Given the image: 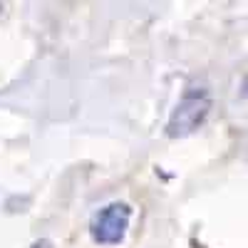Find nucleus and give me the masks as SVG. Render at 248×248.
<instances>
[{
    "instance_id": "obj_1",
    "label": "nucleus",
    "mask_w": 248,
    "mask_h": 248,
    "mask_svg": "<svg viewBox=\"0 0 248 248\" xmlns=\"http://www.w3.org/2000/svg\"><path fill=\"white\" fill-rule=\"evenodd\" d=\"M209 109H211V97L206 90H189L181 99H179V105L176 109L171 112L169 117V124H167V134L171 139H179V137H189L194 134L203 119L209 117Z\"/></svg>"
},
{
    "instance_id": "obj_2",
    "label": "nucleus",
    "mask_w": 248,
    "mask_h": 248,
    "mask_svg": "<svg viewBox=\"0 0 248 248\" xmlns=\"http://www.w3.org/2000/svg\"><path fill=\"white\" fill-rule=\"evenodd\" d=\"M129 218H132V209L127 203H107L105 209H99L94 216H92V223H90V231H92V238L102 246H117L124 241L127 236V229H129Z\"/></svg>"
},
{
    "instance_id": "obj_3",
    "label": "nucleus",
    "mask_w": 248,
    "mask_h": 248,
    "mask_svg": "<svg viewBox=\"0 0 248 248\" xmlns=\"http://www.w3.org/2000/svg\"><path fill=\"white\" fill-rule=\"evenodd\" d=\"M241 92L248 97V75H246V79H243V85H241Z\"/></svg>"
},
{
    "instance_id": "obj_4",
    "label": "nucleus",
    "mask_w": 248,
    "mask_h": 248,
    "mask_svg": "<svg viewBox=\"0 0 248 248\" xmlns=\"http://www.w3.org/2000/svg\"><path fill=\"white\" fill-rule=\"evenodd\" d=\"M32 248H50V243H47V241H37Z\"/></svg>"
}]
</instances>
